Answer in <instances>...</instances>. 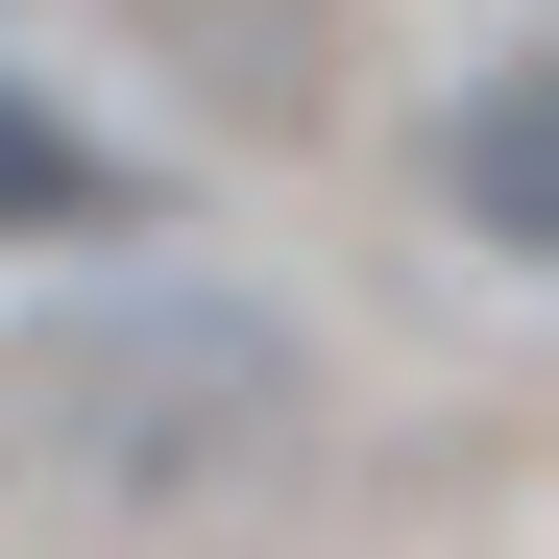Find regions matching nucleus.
<instances>
[{"mask_svg":"<svg viewBox=\"0 0 559 559\" xmlns=\"http://www.w3.org/2000/svg\"><path fill=\"white\" fill-rule=\"evenodd\" d=\"M49 414H73V462H98V487H219V462H267L293 438V341H267L243 293H122L98 341L49 365Z\"/></svg>","mask_w":559,"mask_h":559,"instance_id":"obj_1","label":"nucleus"},{"mask_svg":"<svg viewBox=\"0 0 559 559\" xmlns=\"http://www.w3.org/2000/svg\"><path fill=\"white\" fill-rule=\"evenodd\" d=\"M73 219H98V146H73V122H25V98H0V243H73Z\"/></svg>","mask_w":559,"mask_h":559,"instance_id":"obj_2","label":"nucleus"}]
</instances>
